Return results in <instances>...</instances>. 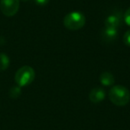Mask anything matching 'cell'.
I'll return each mask as SVG.
<instances>
[{"label":"cell","instance_id":"cell-1","mask_svg":"<svg viewBox=\"0 0 130 130\" xmlns=\"http://www.w3.org/2000/svg\"><path fill=\"white\" fill-rule=\"evenodd\" d=\"M109 97L113 104L117 106H125L130 101V92L126 87L117 85L110 89Z\"/></svg>","mask_w":130,"mask_h":130},{"label":"cell","instance_id":"cell-2","mask_svg":"<svg viewBox=\"0 0 130 130\" xmlns=\"http://www.w3.org/2000/svg\"><path fill=\"white\" fill-rule=\"evenodd\" d=\"M86 17L80 12H71L64 17L63 24L70 30H78L84 27Z\"/></svg>","mask_w":130,"mask_h":130},{"label":"cell","instance_id":"cell-3","mask_svg":"<svg viewBox=\"0 0 130 130\" xmlns=\"http://www.w3.org/2000/svg\"><path fill=\"white\" fill-rule=\"evenodd\" d=\"M35 78V71L30 66H23L15 73L14 79L19 87H27L33 82Z\"/></svg>","mask_w":130,"mask_h":130},{"label":"cell","instance_id":"cell-4","mask_svg":"<svg viewBox=\"0 0 130 130\" xmlns=\"http://www.w3.org/2000/svg\"><path fill=\"white\" fill-rule=\"evenodd\" d=\"M20 6V0H0V9L3 14L11 17L17 13Z\"/></svg>","mask_w":130,"mask_h":130},{"label":"cell","instance_id":"cell-5","mask_svg":"<svg viewBox=\"0 0 130 130\" xmlns=\"http://www.w3.org/2000/svg\"><path fill=\"white\" fill-rule=\"evenodd\" d=\"M105 98V91L102 87H96L91 90L89 94V99L92 103H101L104 100Z\"/></svg>","mask_w":130,"mask_h":130},{"label":"cell","instance_id":"cell-6","mask_svg":"<svg viewBox=\"0 0 130 130\" xmlns=\"http://www.w3.org/2000/svg\"><path fill=\"white\" fill-rule=\"evenodd\" d=\"M120 22H121V20H120L119 14L113 13V14H110L107 17L104 22V25H105V27H108V28L118 29L119 26L120 25Z\"/></svg>","mask_w":130,"mask_h":130},{"label":"cell","instance_id":"cell-7","mask_svg":"<svg viewBox=\"0 0 130 130\" xmlns=\"http://www.w3.org/2000/svg\"><path fill=\"white\" fill-rule=\"evenodd\" d=\"M102 36H103V39L105 40V41H113L118 36V29L105 27L103 29V32H102Z\"/></svg>","mask_w":130,"mask_h":130},{"label":"cell","instance_id":"cell-8","mask_svg":"<svg viewBox=\"0 0 130 130\" xmlns=\"http://www.w3.org/2000/svg\"><path fill=\"white\" fill-rule=\"evenodd\" d=\"M100 82L102 85L105 86V87H110L115 82V78L110 72L105 71L100 75Z\"/></svg>","mask_w":130,"mask_h":130},{"label":"cell","instance_id":"cell-9","mask_svg":"<svg viewBox=\"0 0 130 130\" xmlns=\"http://www.w3.org/2000/svg\"><path fill=\"white\" fill-rule=\"evenodd\" d=\"M10 65L9 57L6 54H0V71H6Z\"/></svg>","mask_w":130,"mask_h":130},{"label":"cell","instance_id":"cell-10","mask_svg":"<svg viewBox=\"0 0 130 130\" xmlns=\"http://www.w3.org/2000/svg\"><path fill=\"white\" fill-rule=\"evenodd\" d=\"M21 93H22V91H21V87H13L11 88V90H10V96L13 98H16L18 97L19 95L21 94Z\"/></svg>","mask_w":130,"mask_h":130},{"label":"cell","instance_id":"cell-11","mask_svg":"<svg viewBox=\"0 0 130 130\" xmlns=\"http://www.w3.org/2000/svg\"><path fill=\"white\" fill-rule=\"evenodd\" d=\"M123 41L124 44L127 46H130V29H128L124 35V38H123Z\"/></svg>","mask_w":130,"mask_h":130},{"label":"cell","instance_id":"cell-12","mask_svg":"<svg viewBox=\"0 0 130 130\" xmlns=\"http://www.w3.org/2000/svg\"><path fill=\"white\" fill-rule=\"evenodd\" d=\"M124 21L128 26H130V7L126 11L124 14Z\"/></svg>","mask_w":130,"mask_h":130},{"label":"cell","instance_id":"cell-13","mask_svg":"<svg viewBox=\"0 0 130 130\" xmlns=\"http://www.w3.org/2000/svg\"><path fill=\"white\" fill-rule=\"evenodd\" d=\"M35 2L38 6H45L49 2V0H35Z\"/></svg>","mask_w":130,"mask_h":130},{"label":"cell","instance_id":"cell-14","mask_svg":"<svg viewBox=\"0 0 130 130\" xmlns=\"http://www.w3.org/2000/svg\"><path fill=\"white\" fill-rule=\"evenodd\" d=\"M23 1H28V0H23Z\"/></svg>","mask_w":130,"mask_h":130}]
</instances>
